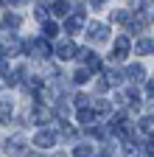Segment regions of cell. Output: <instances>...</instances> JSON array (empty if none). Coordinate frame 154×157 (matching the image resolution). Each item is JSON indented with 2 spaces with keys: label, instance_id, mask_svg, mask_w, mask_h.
Returning a JSON list of instances; mask_svg holds the SVG:
<instances>
[{
  "label": "cell",
  "instance_id": "6da1fadb",
  "mask_svg": "<svg viewBox=\"0 0 154 157\" xmlns=\"http://www.w3.org/2000/svg\"><path fill=\"white\" fill-rule=\"evenodd\" d=\"M87 39H90L92 45L107 42V39H109V28H107L104 23H90V28H87Z\"/></svg>",
  "mask_w": 154,
  "mask_h": 157
},
{
  "label": "cell",
  "instance_id": "7a4b0ae2",
  "mask_svg": "<svg viewBox=\"0 0 154 157\" xmlns=\"http://www.w3.org/2000/svg\"><path fill=\"white\" fill-rule=\"evenodd\" d=\"M84 9H76V11H70V17L65 20V31H70V34H76L81 25H84Z\"/></svg>",
  "mask_w": 154,
  "mask_h": 157
},
{
  "label": "cell",
  "instance_id": "3957f363",
  "mask_svg": "<svg viewBox=\"0 0 154 157\" xmlns=\"http://www.w3.org/2000/svg\"><path fill=\"white\" fill-rule=\"evenodd\" d=\"M56 143V132L53 129H39L34 135V146H39V149H51Z\"/></svg>",
  "mask_w": 154,
  "mask_h": 157
},
{
  "label": "cell",
  "instance_id": "277c9868",
  "mask_svg": "<svg viewBox=\"0 0 154 157\" xmlns=\"http://www.w3.org/2000/svg\"><path fill=\"white\" fill-rule=\"evenodd\" d=\"M3 149H6L9 154H23V151L28 149V143L23 140L20 135H14V137H6V143H3Z\"/></svg>",
  "mask_w": 154,
  "mask_h": 157
},
{
  "label": "cell",
  "instance_id": "5b68a950",
  "mask_svg": "<svg viewBox=\"0 0 154 157\" xmlns=\"http://www.w3.org/2000/svg\"><path fill=\"white\" fill-rule=\"evenodd\" d=\"M25 48H28V53H34V56H39V59H45L48 53H51V45H48V39H31V42H25Z\"/></svg>",
  "mask_w": 154,
  "mask_h": 157
},
{
  "label": "cell",
  "instance_id": "8992f818",
  "mask_svg": "<svg viewBox=\"0 0 154 157\" xmlns=\"http://www.w3.org/2000/svg\"><path fill=\"white\" fill-rule=\"evenodd\" d=\"M129 51H132L129 39H126V36H118V39H115V53H112V59H115V62H118V59H126Z\"/></svg>",
  "mask_w": 154,
  "mask_h": 157
},
{
  "label": "cell",
  "instance_id": "52a82bcc",
  "mask_svg": "<svg viewBox=\"0 0 154 157\" xmlns=\"http://www.w3.org/2000/svg\"><path fill=\"white\" fill-rule=\"evenodd\" d=\"M76 51H79V48H76L70 39H62V42L56 45V56H59V59H73V56H76Z\"/></svg>",
  "mask_w": 154,
  "mask_h": 157
},
{
  "label": "cell",
  "instance_id": "ba28073f",
  "mask_svg": "<svg viewBox=\"0 0 154 157\" xmlns=\"http://www.w3.org/2000/svg\"><path fill=\"white\" fill-rule=\"evenodd\" d=\"M51 118H53V112H51L48 107H42V104L34 107V121H36V124H48Z\"/></svg>",
  "mask_w": 154,
  "mask_h": 157
},
{
  "label": "cell",
  "instance_id": "9c48e42d",
  "mask_svg": "<svg viewBox=\"0 0 154 157\" xmlns=\"http://www.w3.org/2000/svg\"><path fill=\"white\" fill-rule=\"evenodd\" d=\"M134 53H137V56H148V53H154V39L143 36L140 42H137V48H134Z\"/></svg>",
  "mask_w": 154,
  "mask_h": 157
},
{
  "label": "cell",
  "instance_id": "30bf717a",
  "mask_svg": "<svg viewBox=\"0 0 154 157\" xmlns=\"http://www.w3.org/2000/svg\"><path fill=\"white\" fill-rule=\"evenodd\" d=\"M81 59L87 62V70H101V59L95 56V53H90V51H81Z\"/></svg>",
  "mask_w": 154,
  "mask_h": 157
},
{
  "label": "cell",
  "instance_id": "8fae6325",
  "mask_svg": "<svg viewBox=\"0 0 154 157\" xmlns=\"http://www.w3.org/2000/svg\"><path fill=\"white\" fill-rule=\"evenodd\" d=\"M126 76H129V82H143V78H146V70H143L140 65H129Z\"/></svg>",
  "mask_w": 154,
  "mask_h": 157
},
{
  "label": "cell",
  "instance_id": "7c38bea8",
  "mask_svg": "<svg viewBox=\"0 0 154 157\" xmlns=\"http://www.w3.org/2000/svg\"><path fill=\"white\" fill-rule=\"evenodd\" d=\"M20 23H23L20 14H14V11H6V14H3V25H9L11 31H14V28H20Z\"/></svg>",
  "mask_w": 154,
  "mask_h": 157
},
{
  "label": "cell",
  "instance_id": "4fadbf2b",
  "mask_svg": "<svg viewBox=\"0 0 154 157\" xmlns=\"http://www.w3.org/2000/svg\"><path fill=\"white\" fill-rule=\"evenodd\" d=\"M11 115V98H0V124H6Z\"/></svg>",
  "mask_w": 154,
  "mask_h": 157
},
{
  "label": "cell",
  "instance_id": "5bb4252c",
  "mask_svg": "<svg viewBox=\"0 0 154 157\" xmlns=\"http://www.w3.org/2000/svg\"><path fill=\"white\" fill-rule=\"evenodd\" d=\"M51 11H53L56 17H67L73 9H70V3H51Z\"/></svg>",
  "mask_w": 154,
  "mask_h": 157
},
{
  "label": "cell",
  "instance_id": "9a60e30c",
  "mask_svg": "<svg viewBox=\"0 0 154 157\" xmlns=\"http://www.w3.org/2000/svg\"><path fill=\"white\" fill-rule=\"evenodd\" d=\"M140 129H143L148 137H154V118H151V115H146L143 121H140Z\"/></svg>",
  "mask_w": 154,
  "mask_h": 157
},
{
  "label": "cell",
  "instance_id": "2e32d148",
  "mask_svg": "<svg viewBox=\"0 0 154 157\" xmlns=\"http://www.w3.org/2000/svg\"><path fill=\"white\" fill-rule=\"evenodd\" d=\"M73 82H76V84H84V82H90V70H87V67H79V70L73 73Z\"/></svg>",
  "mask_w": 154,
  "mask_h": 157
},
{
  "label": "cell",
  "instance_id": "e0dca14e",
  "mask_svg": "<svg viewBox=\"0 0 154 157\" xmlns=\"http://www.w3.org/2000/svg\"><path fill=\"white\" fill-rule=\"evenodd\" d=\"M92 121H95L92 109H79V124H92Z\"/></svg>",
  "mask_w": 154,
  "mask_h": 157
},
{
  "label": "cell",
  "instance_id": "ac0fdd59",
  "mask_svg": "<svg viewBox=\"0 0 154 157\" xmlns=\"http://www.w3.org/2000/svg\"><path fill=\"white\" fill-rule=\"evenodd\" d=\"M62 137H67V140H76V137H79V132H76L70 124H62Z\"/></svg>",
  "mask_w": 154,
  "mask_h": 157
},
{
  "label": "cell",
  "instance_id": "d6986e66",
  "mask_svg": "<svg viewBox=\"0 0 154 157\" xmlns=\"http://www.w3.org/2000/svg\"><path fill=\"white\" fill-rule=\"evenodd\" d=\"M73 157H92V149L81 143V146H76V151H73Z\"/></svg>",
  "mask_w": 154,
  "mask_h": 157
},
{
  "label": "cell",
  "instance_id": "ffe728a7",
  "mask_svg": "<svg viewBox=\"0 0 154 157\" xmlns=\"http://www.w3.org/2000/svg\"><path fill=\"white\" fill-rule=\"evenodd\" d=\"M112 20H115V23H129V11H123V9L112 11Z\"/></svg>",
  "mask_w": 154,
  "mask_h": 157
},
{
  "label": "cell",
  "instance_id": "44dd1931",
  "mask_svg": "<svg viewBox=\"0 0 154 157\" xmlns=\"http://www.w3.org/2000/svg\"><path fill=\"white\" fill-rule=\"evenodd\" d=\"M45 36H56V34H59V25H56V23H48V20H45Z\"/></svg>",
  "mask_w": 154,
  "mask_h": 157
},
{
  "label": "cell",
  "instance_id": "7402d4cb",
  "mask_svg": "<svg viewBox=\"0 0 154 157\" xmlns=\"http://www.w3.org/2000/svg\"><path fill=\"white\" fill-rule=\"evenodd\" d=\"M95 109H98V115H109V112H112V104H109V101H98V104H95Z\"/></svg>",
  "mask_w": 154,
  "mask_h": 157
},
{
  "label": "cell",
  "instance_id": "603a6c76",
  "mask_svg": "<svg viewBox=\"0 0 154 157\" xmlns=\"http://www.w3.org/2000/svg\"><path fill=\"white\" fill-rule=\"evenodd\" d=\"M121 70H109V76H107V84H121Z\"/></svg>",
  "mask_w": 154,
  "mask_h": 157
},
{
  "label": "cell",
  "instance_id": "cb8c5ba5",
  "mask_svg": "<svg viewBox=\"0 0 154 157\" xmlns=\"http://www.w3.org/2000/svg\"><path fill=\"white\" fill-rule=\"evenodd\" d=\"M34 14H36V20H42V23H45V17H48V9H45V6H36V9H34Z\"/></svg>",
  "mask_w": 154,
  "mask_h": 157
},
{
  "label": "cell",
  "instance_id": "d4e9b609",
  "mask_svg": "<svg viewBox=\"0 0 154 157\" xmlns=\"http://www.w3.org/2000/svg\"><path fill=\"white\" fill-rule=\"evenodd\" d=\"M0 73H9V56L0 53Z\"/></svg>",
  "mask_w": 154,
  "mask_h": 157
},
{
  "label": "cell",
  "instance_id": "484cf974",
  "mask_svg": "<svg viewBox=\"0 0 154 157\" xmlns=\"http://www.w3.org/2000/svg\"><path fill=\"white\" fill-rule=\"evenodd\" d=\"M146 95L154 98V78H148V82H146Z\"/></svg>",
  "mask_w": 154,
  "mask_h": 157
},
{
  "label": "cell",
  "instance_id": "4316f807",
  "mask_svg": "<svg viewBox=\"0 0 154 157\" xmlns=\"http://www.w3.org/2000/svg\"><path fill=\"white\" fill-rule=\"evenodd\" d=\"M95 87H98V93H104L109 84H107V78H98V82H95Z\"/></svg>",
  "mask_w": 154,
  "mask_h": 157
},
{
  "label": "cell",
  "instance_id": "83f0119b",
  "mask_svg": "<svg viewBox=\"0 0 154 157\" xmlns=\"http://www.w3.org/2000/svg\"><path fill=\"white\" fill-rule=\"evenodd\" d=\"M146 154H154V137H148V140H146Z\"/></svg>",
  "mask_w": 154,
  "mask_h": 157
},
{
  "label": "cell",
  "instance_id": "f1b7e54d",
  "mask_svg": "<svg viewBox=\"0 0 154 157\" xmlns=\"http://www.w3.org/2000/svg\"><path fill=\"white\" fill-rule=\"evenodd\" d=\"M84 104H87V98H84V95L79 93V95H76V107H84Z\"/></svg>",
  "mask_w": 154,
  "mask_h": 157
}]
</instances>
